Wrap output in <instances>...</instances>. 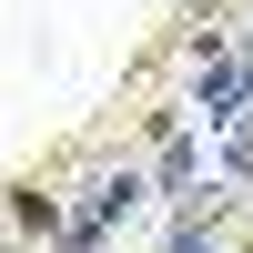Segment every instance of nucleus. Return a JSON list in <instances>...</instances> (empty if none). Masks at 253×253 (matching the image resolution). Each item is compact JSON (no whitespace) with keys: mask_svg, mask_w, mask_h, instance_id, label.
I'll return each mask as SVG.
<instances>
[{"mask_svg":"<svg viewBox=\"0 0 253 253\" xmlns=\"http://www.w3.org/2000/svg\"><path fill=\"white\" fill-rule=\"evenodd\" d=\"M243 101H253V51L233 61V71L203 81V122H213V132H243Z\"/></svg>","mask_w":253,"mask_h":253,"instance_id":"f257e3e1","label":"nucleus"},{"mask_svg":"<svg viewBox=\"0 0 253 253\" xmlns=\"http://www.w3.org/2000/svg\"><path fill=\"white\" fill-rule=\"evenodd\" d=\"M152 193H193V142H162V162H152Z\"/></svg>","mask_w":253,"mask_h":253,"instance_id":"f03ea898","label":"nucleus"},{"mask_svg":"<svg viewBox=\"0 0 253 253\" xmlns=\"http://www.w3.org/2000/svg\"><path fill=\"white\" fill-rule=\"evenodd\" d=\"M223 172H233V182H253V122H243L233 142H223Z\"/></svg>","mask_w":253,"mask_h":253,"instance_id":"7ed1b4c3","label":"nucleus"},{"mask_svg":"<svg viewBox=\"0 0 253 253\" xmlns=\"http://www.w3.org/2000/svg\"><path fill=\"white\" fill-rule=\"evenodd\" d=\"M172 253H223V233L213 223H172Z\"/></svg>","mask_w":253,"mask_h":253,"instance_id":"20e7f679","label":"nucleus"}]
</instances>
